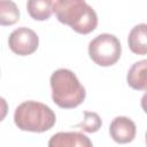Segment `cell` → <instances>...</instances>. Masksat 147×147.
<instances>
[{"instance_id": "obj_7", "label": "cell", "mask_w": 147, "mask_h": 147, "mask_svg": "<svg viewBox=\"0 0 147 147\" xmlns=\"http://www.w3.org/2000/svg\"><path fill=\"white\" fill-rule=\"evenodd\" d=\"M48 147H93V144L80 132H57L49 138Z\"/></svg>"}, {"instance_id": "obj_12", "label": "cell", "mask_w": 147, "mask_h": 147, "mask_svg": "<svg viewBox=\"0 0 147 147\" xmlns=\"http://www.w3.org/2000/svg\"><path fill=\"white\" fill-rule=\"evenodd\" d=\"M102 125V121L100 116L96 113L93 111H85L84 113V119L77 124V127H80L83 131L87 133H94L96 132Z\"/></svg>"}, {"instance_id": "obj_14", "label": "cell", "mask_w": 147, "mask_h": 147, "mask_svg": "<svg viewBox=\"0 0 147 147\" xmlns=\"http://www.w3.org/2000/svg\"><path fill=\"white\" fill-rule=\"evenodd\" d=\"M146 145H147V132H146Z\"/></svg>"}, {"instance_id": "obj_10", "label": "cell", "mask_w": 147, "mask_h": 147, "mask_svg": "<svg viewBox=\"0 0 147 147\" xmlns=\"http://www.w3.org/2000/svg\"><path fill=\"white\" fill-rule=\"evenodd\" d=\"M29 15L36 21H46L54 13V1L52 0H30L26 3Z\"/></svg>"}, {"instance_id": "obj_5", "label": "cell", "mask_w": 147, "mask_h": 147, "mask_svg": "<svg viewBox=\"0 0 147 147\" xmlns=\"http://www.w3.org/2000/svg\"><path fill=\"white\" fill-rule=\"evenodd\" d=\"M8 45L13 53L25 56L33 54L37 51L39 46V38L33 30L26 26H21L9 34Z\"/></svg>"}, {"instance_id": "obj_8", "label": "cell", "mask_w": 147, "mask_h": 147, "mask_svg": "<svg viewBox=\"0 0 147 147\" xmlns=\"http://www.w3.org/2000/svg\"><path fill=\"white\" fill-rule=\"evenodd\" d=\"M129 86L137 91H147V60H141L131 65L126 75Z\"/></svg>"}, {"instance_id": "obj_1", "label": "cell", "mask_w": 147, "mask_h": 147, "mask_svg": "<svg viewBox=\"0 0 147 147\" xmlns=\"http://www.w3.org/2000/svg\"><path fill=\"white\" fill-rule=\"evenodd\" d=\"M54 13L59 22L80 34L91 33L98 25L95 10L84 0H56Z\"/></svg>"}, {"instance_id": "obj_6", "label": "cell", "mask_w": 147, "mask_h": 147, "mask_svg": "<svg viewBox=\"0 0 147 147\" xmlns=\"http://www.w3.org/2000/svg\"><path fill=\"white\" fill-rule=\"evenodd\" d=\"M109 133L114 141L118 144H129L136 138L137 126L131 118L117 116L109 125Z\"/></svg>"}, {"instance_id": "obj_2", "label": "cell", "mask_w": 147, "mask_h": 147, "mask_svg": "<svg viewBox=\"0 0 147 147\" xmlns=\"http://www.w3.org/2000/svg\"><path fill=\"white\" fill-rule=\"evenodd\" d=\"M49 83L52 99L60 108H76L85 100V87L79 83L77 76L69 69L55 70L51 76Z\"/></svg>"}, {"instance_id": "obj_13", "label": "cell", "mask_w": 147, "mask_h": 147, "mask_svg": "<svg viewBox=\"0 0 147 147\" xmlns=\"http://www.w3.org/2000/svg\"><path fill=\"white\" fill-rule=\"evenodd\" d=\"M140 105H141L142 110L147 114V91L144 93V95H142V98H141V101H140Z\"/></svg>"}, {"instance_id": "obj_11", "label": "cell", "mask_w": 147, "mask_h": 147, "mask_svg": "<svg viewBox=\"0 0 147 147\" xmlns=\"http://www.w3.org/2000/svg\"><path fill=\"white\" fill-rule=\"evenodd\" d=\"M20 20V10L15 2L13 1H0V24L13 25Z\"/></svg>"}, {"instance_id": "obj_9", "label": "cell", "mask_w": 147, "mask_h": 147, "mask_svg": "<svg viewBox=\"0 0 147 147\" xmlns=\"http://www.w3.org/2000/svg\"><path fill=\"white\" fill-rule=\"evenodd\" d=\"M127 44L132 53L138 55L147 54V24L134 25L127 37Z\"/></svg>"}, {"instance_id": "obj_3", "label": "cell", "mask_w": 147, "mask_h": 147, "mask_svg": "<svg viewBox=\"0 0 147 147\" xmlns=\"http://www.w3.org/2000/svg\"><path fill=\"white\" fill-rule=\"evenodd\" d=\"M14 122L22 131L41 133L54 126L56 116L45 103L29 100L22 102L15 109Z\"/></svg>"}, {"instance_id": "obj_4", "label": "cell", "mask_w": 147, "mask_h": 147, "mask_svg": "<svg viewBox=\"0 0 147 147\" xmlns=\"http://www.w3.org/2000/svg\"><path fill=\"white\" fill-rule=\"evenodd\" d=\"M122 54V46L118 38L110 33H101L88 44V55L91 60L100 67L115 64Z\"/></svg>"}]
</instances>
